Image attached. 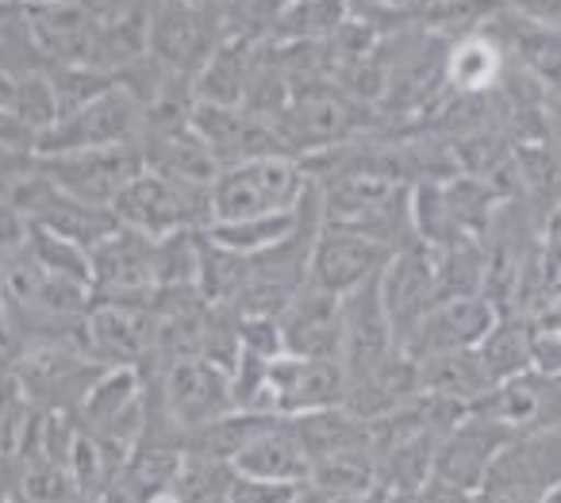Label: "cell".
I'll use <instances>...</instances> for the list:
<instances>
[{
	"instance_id": "1",
	"label": "cell",
	"mask_w": 561,
	"mask_h": 503,
	"mask_svg": "<svg viewBox=\"0 0 561 503\" xmlns=\"http://www.w3.org/2000/svg\"><path fill=\"white\" fill-rule=\"evenodd\" d=\"M308 188L312 178L297 158H250L224 165L216 185L208 188L211 224H242V219L297 212Z\"/></svg>"
},
{
	"instance_id": "2",
	"label": "cell",
	"mask_w": 561,
	"mask_h": 503,
	"mask_svg": "<svg viewBox=\"0 0 561 503\" xmlns=\"http://www.w3.org/2000/svg\"><path fill=\"white\" fill-rule=\"evenodd\" d=\"M112 216H116L119 227L139 231L158 242V239H170V235L208 231L211 201H208V188H196L185 185V181L162 178L154 170H142L119 193Z\"/></svg>"
},
{
	"instance_id": "3",
	"label": "cell",
	"mask_w": 561,
	"mask_h": 503,
	"mask_svg": "<svg viewBox=\"0 0 561 503\" xmlns=\"http://www.w3.org/2000/svg\"><path fill=\"white\" fill-rule=\"evenodd\" d=\"M142 135H147V108L124 85H112L104 96L89 101L85 108L58 119L55 132L39 139L35 158L73 155V150L142 147Z\"/></svg>"
},
{
	"instance_id": "4",
	"label": "cell",
	"mask_w": 561,
	"mask_h": 503,
	"mask_svg": "<svg viewBox=\"0 0 561 503\" xmlns=\"http://www.w3.org/2000/svg\"><path fill=\"white\" fill-rule=\"evenodd\" d=\"M147 170L142 147H108V150H73V155L35 158V173L47 178L58 193L89 208L112 212L127 185Z\"/></svg>"
},
{
	"instance_id": "5",
	"label": "cell",
	"mask_w": 561,
	"mask_h": 503,
	"mask_svg": "<svg viewBox=\"0 0 561 503\" xmlns=\"http://www.w3.org/2000/svg\"><path fill=\"white\" fill-rule=\"evenodd\" d=\"M211 16H216V9H196V4L147 9V55L170 78L193 81L219 50V43L227 39V27Z\"/></svg>"
},
{
	"instance_id": "6",
	"label": "cell",
	"mask_w": 561,
	"mask_h": 503,
	"mask_svg": "<svg viewBox=\"0 0 561 503\" xmlns=\"http://www.w3.org/2000/svg\"><path fill=\"white\" fill-rule=\"evenodd\" d=\"M89 288H93V304L150 308L158 296L154 239L116 227L108 239L89 250Z\"/></svg>"
},
{
	"instance_id": "7",
	"label": "cell",
	"mask_w": 561,
	"mask_h": 503,
	"mask_svg": "<svg viewBox=\"0 0 561 503\" xmlns=\"http://www.w3.org/2000/svg\"><path fill=\"white\" fill-rule=\"evenodd\" d=\"M158 408H162V415L170 419V426L185 442L188 434L204 431L216 419L239 411L234 408L231 373L219 369L216 362H204V357L165 365L162 388H158Z\"/></svg>"
},
{
	"instance_id": "8",
	"label": "cell",
	"mask_w": 561,
	"mask_h": 503,
	"mask_svg": "<svg viewBox=\"0 0 561 503\" xmlns=\"http://www.w3.org/2000/svg\"><path fill=\"white\" fill-rule=\"evenodd\" d=\"M346 380L339 362H312V357H277L265 369V392H262V415L277 419H300L312 411L343 408L346 403Z\"/></svg>"
},
{
	"instance_id": "9",
	"label": "cell",
	"mask_w": 561,
	"mask_h": 503,
	"mask_svg": "<svg viewBox=\"0 0 561 503\" xmlns=\"http://www.w3.org/2000/svg\"><path fill=\"white\" fill-rule=\"evenodd\" d=\"M158 323L150 308L135 304H93L85 316V354L104 369H135L154 362Z\"/></svg>"
},
{
	"instance_id": "10",
	"label": "cell",
	"mask_w": 561,
	"mask_h": 503,
	"mask_svg": "<svg viewBox=\"0 0 561 503\" xmlns=\"http://www.w3.org/2000/svg\"><path fill=\"white\" fill-rule=\"evenodd\" d=\"M377 293H381L385 316H389L392 331H397V342H404L412 334V327L443 300L435 250H427L415 239L408 247H400L381 270V277H377Z\"/></svg>"
},
{
	"instance_id": "11",
	"label": "cell",
	"mask_w": 561,
	"mask_h": 503,
	"mask_svg": "<svg viewBox=\"0 0 561 503\" xmlns=\"http://www.w3.org/2000/svg\"><path fill=\"white\" fill-rule=\"evenodd\" d=\"M500 323V308L489 296H454V300H438L420 323L412 327L400 350L412 362L435 354H461V350H477L484 334Z\"/></svg>"
},
{
	"instance_id": "12",
	"label": "cell",
	"mask_w": 561,
	"mask_h": 503,
	"mask_svg": "<svg viewBox=\"0 0 561 503\" xmlns=\"http://www.w3.org/2000/svg\"><path fill=\"white\" fill-rule=\"evenodd\" d=\"M392 254H397V250L369 239V235L323 227L312 247V262H308V285L323 288V293L343 300V296L358 293L362 285L381 277V270L389 265Z\"/></svg>"
},
{
	"instance_id": "13",
	"label": "cell",
	"mask_w": 561,
	"mask_h": 503,
	"mask_svg": "<svg viewBox=\"0 0 561 503\" xmlns=\"http://www.w3.org/2000/svg\"><path fill=\"white\" fill-rule=\"evenodd\" d=\"M507 442H512V431H507V426L469 411L461 423H454L450 431L438 438L435 477L431 480H443V484L477 495L484 480H489L496 457L504 454Z\"/></svg>"
},
{
	"instance_id": "14",
	"label": "cell",
	"mask_w": 561,
	"mask_h": 503,
	"mask_svg": "<svg viewBox=\"0 0 561 503\" xmlns=\"http://www.w3.org/2000/svg\"><path fill=\"white\" fill-rule=\"evenodd\" d=\"M553 484H561V431H527L512 434V442L496 457L481 488H496V492L542 503V495Z\"/></svg>"
},
{
	"instance_id": "15",
	"label": "cell",
	"mask_w": 561,
	"mask_h": 503,
	"mask_svg": "<svg viewBox=\"0 0 561 503\" xmlns=\"http://www.w3.org/2000/svg\"><path fill=\"white\" fill-rule=\"evenodd\" d=\"M280 339L289 357L339 362L343 354V300L316 285H305L280 311Z\"/></svg>"
},
{
	"instance_id": "16",
	"label": "cell",
	"mask_w": 561,
	"mask_h": 503,
	"mask_svg": "<svg viewBox=\"0 0 561 503\" xmlns=\"http://www.w3.org/2000/svg\"><path fill=\"white\" fill-rule=\"evenodd\" d=\"M397 350L400 342L389 316H385L377 281L362 285L358 293L343 296V354H339V365H343L346 380L366 377L369 369H377Z\"/></svg>"
},
{
	"instance_id": "17",
	"label": "cell",
	"mask_w": 561,
	"mask_h": 503,
	"mask_svg": "<svg viewBox=\"0 0 561 503\" xmlns=\"http://www.w3.org/2000/svg\"><path fill=\"white\" fill-rule=\"evenodd\" d=\"M231 469L239 477L250 480H270V484H297L308 488L312 477V457L300 446L297 431L289 426V419H277L270 423L239 457L231 461Z\"/></svg>"
},
{
	"instance_id": "18",
	"label": "cell",
	"mask_w": 561,
	"mask_h": 503,
	"mask_svg": "<svg viewBox=\"0 0 561 503\" xmlns=\"http://www.w3.org/2000/svg\"><path fill=\"white\" fill-rule=\"evenodd\" d=\"M415 396H420L415 362L404 354V350H397V354L385 357L377 369H369L366 377L351 380L343 408L351 411L354 419H362V423H377V419L408 408Z\"/></svg>"
},
{
	"instance_id": "19",
	"label": "cell",
	"mask_w": 561,
	"mask_h": 503,
	"mask_svg": "<svg viewBox=\"0 0 561 503\" xmlns=\"http://www.w3.org/2000/svg\"><path fill=\"white\" fill-rule=\"evenodd\" d=\"M415 377H420V396L458 403V408H473L477 400H484L496 388L489 369L481 365V357H477V350L420 357L415 362Z\"/></svg>"
},
{
	"instance_id": "20",
	"label": "cell",
	"mask_w": 561,
	"mask_h": 503,
	"mask_svg": "<svg viewBox=\"0 0 561 503\" xmlns=\"http://www.w3.org/2000/svg\"><path fill=\"white\" fill-rule=\"evenodd\" d=\"M308 492L320 500H374L377 495V457L369 446L323 457L312 465Z\"/></svg>"
},
{
	"instance_id": "21",
	"label": "cell",
	"mask_w": 561,
	"mask_h": 503,
	"mask_svg": "<svg viewBox=\"0 0 561 503\" xmlns=\"http://www.w3.org/2000/svg\"><path fill=\"white\" fill-rule=\"evenodd\" d=\"M504 78V55L489 35L477 27L446 55V85L458 96H484Z\"/></svg>"
},
{
	"instance_id": "22",
	"label": "cell",
	"mask_w": 561,
	"mask_h": 503,
	"mask_svg": "<svg viewBox=\"0 0 561 503\" xmlns=\"http://www.w3.org/2000/svg\"><path fill=\"white\" fill-rule=\"evenodd\" d=\"M308 193H312V188H308ZM305 216H308V196L300 201L297 212L242 219V224H211L204 235H208L219 250H231V254H239V258H257V254H265V250L280 247L285 239H293V235L300 231V224H305Z\"/></svg>"
},
{
	"instance_id": "23",
	"label": "cell",
	"mask_w": 561,
	"mask_h": 503,
	"mask_svg": "<svg viewBox=\"0 0 561 503\" xmlns=\"http://www.w3.org/2000/svg\"><path fill=\"white\" fill-rule=\"evenodd\" d=\"M289 426L297 431L300 446L308 449V457L323 461V457L346 454V449L369 446V426L362 419H354L346 408H328V411H312V415L289 419Z\"/></svg>"
},
{
	"instance_id": "24",
	"label": "cell",
	"mask_w": 561,
	"mask_h": 503,
	"mask_svg": "<svg viewBox=\"0 0 561 503\" xmlns=\"http://www.w3.org/2000/svg\"><path fill=\"white\" fill-rule=\"evenodd\" d=\"M477 357L489 369L492 385H507L519 380L527 373H535L530 362V327L523 316H500V323L484 334V342L477 346Z\"/></svg>"
},
{
	"instance_id": "25",
	"label": "cell",
	"mask_w": 561,
	"mask_h": 503,
	"mask_svg": "<svg viewBox=\"0 0 561 503\" xmlns=\"http://www.w3.org/2000/svg\"><path fill=\"white\" fill-rule=\"evenodd\" d=\"M231 480H234L231 465L185 454L181 457V469H178V480H173L170 495L178 503H227Z\"/></svg>"
},
{
	"instance_id": "26",
	"label": "cell",
	"mask_w": 561,
	"mask_h": 503,
	"mask_svg": "<svg viewBox=\"0 0 561 503\" xmlns=\"http://www.w3.org/2000/svg\"><path fill=\"white\" fill-rule=\"evenodd\" d=\"M12 116L43 139L47 132H55L58 119H62V108H58L55 85H50L47 73H27V78H16V93H12Z\"/></svg>"
},
{
	"instance_id": "27",
	"label": "cell",
	"mask_w": 561,
	"mask_h": 503,
	"mask_svg": "<svg viewBox=\"0 0 561 503\" xmlns=\"http://www.w3.org/2000/svg\"><path fill=\"white\" fill-rule=\"evenodd\" d=\"M308 488L297 484H270V480H250L234 472L231 492H227V503H300Z\"/></svg>"
},
{
	"instance_id": "28",
	"label": "cell",
	"mask_w": 561,
	"mask_h": 503,
	"mask_svg": "<svg viewBox=\"0 0 561 503\" xmlns=\"http://www.w3.org/2000/svg\"><path fill=\"white\" fill-rule=\"evenodd\" d=\"M377 503H477V495L461 492V488H450L443 480H427L420 492L408 495H377Z\"/></svg>"
},
{
	"instance_id": "29",
	"label": "cell",
	"mask_w": 561,
	"mask_h": 503,
	"mask_svg": "<svg viewBox=\"0 0 561 503\" xmlns=\"http://www.w3.org/2000/svg\"><path fill=\"white\" fill-rule=\"evenodd\" d=\"M12 93H16V78H9V73L0 70V112L12 108Z\"/></svg>"
},
{
	"instance_id": "30",
	"label": "cell",
	"mask_w": 561,
	"mask_h": 503,
	"mask_svg": "<svg viewBox=\"0 0 561 503\" xmlns=\"http://www.w3.org/2000/svg\"><path fill=\"white\" fill-rule=\"evenodd\" d=\"M542 503H561V484H553L550 492L542 495Z\"/></svg>"
},
{
	"instance_id": "31",
	"label": "cell",
	"mask_w": 561,
	"mask_h": 503,
	"mask_svg": "<svg viewBox=\"0 0 561 503\" xmlns=\"http://www.w3.org/2000/svg\"><path fill=\"white\" fill-rule=\"evenodd\" d=\"M147 503H178V500H173V495L165 492V495H154V500H147Z\"/></svg>"
},
{
	"instance_id": "32",
	"label": "cell",
	"mask_w": 561,
	"mask_h": 503,
	"mask_svg": "<svg viewBox=\"0 0 561 503\" xmlns=\"http://www.w3.org/2000/svg\"><path fill=\"white\" fill-rule=\"evenodd\" d=\"M553 127H558V142H561V119H558V124H553ZM561 150V147H558Z\"/></svg>"
}]
</instances>
